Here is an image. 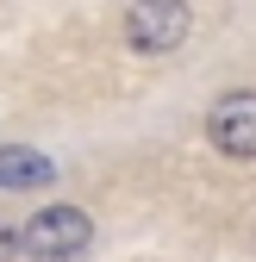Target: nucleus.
Segmentation results:
<instances>
[{
    "label": "nucleus",
    "mask_w": 256,
    "mask_h": 262,
    "mask_svg": "<svg viewBox=\"0 0 256 262\" xmlns=\"http://www.w3.org/2000/svg\"><path fill=\"white\" fill-rule=\"evenodd\" d=\"M88 237H94V225L75 206H44L31 225H19V250L31 262H69V256L88 250Z\"/></svg>",
    "instance_id": "obj_1"
},
{
    "label": "nucleus",
    "mask_w": 256,
    "mask_h": 262,
    "mask_svg": "<svg viewBox=\"0 0 256 262\" xmlns=\"http://www.w3.org/2000/svg\"><path fill=\"white\" fill-rule=\"evenodd\" d=\"M206 138L219 156H256V94L250 88H231V94H219L212 113H206Z\"/></svg>",
    "instance_id": "obj_2"
},
{
    "label": "nucleus",
    "mask_w": 256,
    "mask_h": 262,
    "mask_svg": "<svg viewBox=\"0 0 256 262\" xmlns=\"http://www.w3.org/2000/svg\"><path fill=\"white\" fill-rule=\"evenodd\" d=\"M187 31H194L187 0H138V7L125 13V38H132V50H175Z\"/></svg>",
    "instance_id": "obj_3"
},
{
    "label": "nucleus",
    "mask_w": 256,
    "mask_h": 262,
    "mask_svg": "<svg viewBox=\"0 0 256 262\" xmlns=\"http://www.w3.org/2000/svg\"><path fill=\"white\" fill-rule=\"evenodd\" d=\"M50 162L38 150H0V187H44Z\"/></svg>",
    "instance_id": "obj_4"
},
{
    "label": "nucleus",
    "mask_w": 256,
    "mask_h": 262,
    "mask_svg": "<svg viewBox=\"0 0 256 262\" xmlns=\"http://www.w3.org/2000/svg\"><path fill=\"white\" fill-rule=\"evenodd\" d=\"M13 244H19V237H13V225H7V219H0V262H7V256H13Z\"/></svg>",
    "instance_id": "obj_5"
}]
</instances>
